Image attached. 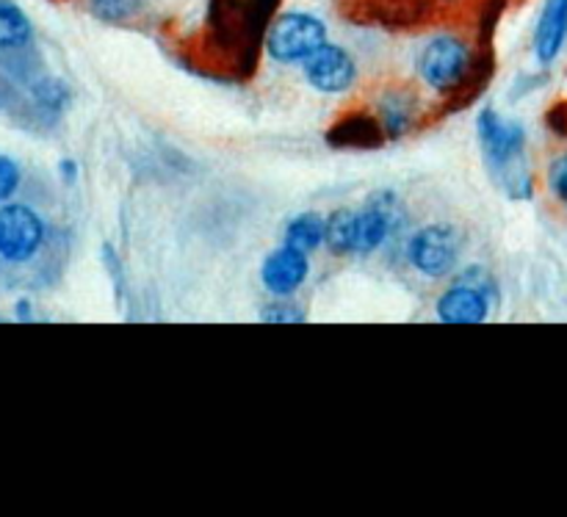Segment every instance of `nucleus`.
I'll use <instances>...</instances> for the list:
<instances>
[{
    "label": "nucleus",
    "instance_id": "19",
    "mask_svg": "<svg viewBox=\"0 0 567 517\" xmlns=\"http://www.w3.org/2000/svg\"><path fill=\"white\" fill-rule=\"evenodd\" d=\"M264 319L266 321H275V324H282V321H302L305 316L299 313V310H293L291 304L280 302V304H275V308L264 310Z\"/></svg>",
    "mask_w": 567,
    "mask_h": 517
},
{
    "label": "nucleus",
    "instance_id": "6",
    "mask_svg": "<svg viewBox=\"0 0 567 517\" xmlns=\"http://www.w3.org/2000/svg\"><path fill=\"white\" fill-rule=\"evenodd\" d=\"M305 81L321 94L349 92L358 81V61L343 44L327 42L302 64Z\"/></svg>",
    "mask_w": 567,
    "mask_h": 517
},
{
    "label": "nucleus",
    "instance_id": "7",
    "mask_svg": "<svg viewBox=\"0 0 567 517\" xmlns=\"http://www.w3.org/2000/svg\"><path fill=\"white\" fill-rule=\"evenodd\" d=\"M435 316L443 324H482L491 316V293L482 282L463 280L437 297Z\"/></svg>",
    "mask_w": 567,
    "mask_h": 517
},
{
    "label": "nucleus",
    "instance_id": "4",
    "mask_svg": "<svg viewBox=\"0 0 567 517\" xmlns=\"http://www.w3.org/2000/svg\"><path fill=\"white\" fill-rule=\"evenodd\" d=\"M460 252H463L460 232L449 225L421 227L408 244L410 266L430 280L452 275L460 263Z\"/></svg>",
    "mask_w": 567,
    "mask_h": 517
},
{
    "label": "nucleus",
    "instance_id": "16",
    "mask_svg": "<svg viewBox=\"0 0 567 517\" xmlns=\"http://www.w3.org/2000/svg\"><path fill=\"white\" fill-rule=\"evenodd\" d=\"M33 100H37L44 111L59 114V111H64L66 103H70V89H66V83L59 81V77H42V81L33 86Z\"/></svg>",
    "mask_w": 567,
    "mask_h": 517
},
{
    "label": "nucleus",
    "instance_id": "21",
    "mask_svg": "<svg viewBox=\"0 0 567 517\" xmlns=\"http://www.w3.org/2000/svg\"><path fill=\"white\" fill-rule=\"evenodd\" d=\"M17 319H22V321H28L33 316V310H31V302H28V299H20V302H17Z\"/></svg>",
    "mask_w": 567,
    "mask_h": 517
},
{
    "label": "nucleus",
    "instance_id": "20",
    "mask_svg": "<svg viewBox=\"0 0 567 517\" xmlns=\"http://www.w3.org/2000/svg\"><path fill=\"white\" fill-rule=\"evenodd\" d=\"M75 175H78L75 161H61V177H64V180H75Z\"/></svg>",
    "mask_w": 567,
    "mask_h": 517
},
{
    "label": "nucleus",
    "instance_id": "5",
    "mask_svg": "<svg viewBox=\"0 0 567 517\" xmlns=\"http://www.w3.org/2000/svg\"><path fill=\"white\" fill-rule=\"evenodd\" d=\"M48 227L42 216L20 203L0 205V260L3 263H28L42 249Z\"/></svg>",
    "mask_w": 567,
    "mask_h": 517
},
{
    "label": "nucleus",
    "instance_id": "17",
    "mask_svg": "<svg viewBox=\"0 0 567 517\" xmlns=\"http://www.w3.org/2000/svg\"><path fill=\"white\" fill-rule=\"evenodd\" d=\"M20 164L14 158H9V155H0V205L20 188Z\"/></svg>",
    "mask_w": 567,
    "mask_h": 517
},
{
    "label": "nucleus",
    "instance_id": "12",
    "mask_svg": "<svg viewBox=\"0 0 567 517\" xmlns=\"http://www.w3.org/2000/svg\"><path fill=\"white\" fill-rule=\"evenodd\" d=\"M286 244L302 252H313L321 244H327V219L316 214H302L297 219L288 221L286 227Z\"/></svg>",
    "mask_w": 567,
    "mask_h": 517
},
{
    "label": "nucleus",
    "instance_id": "9",
    "mask_svg": "<svg viewBox=\"0 0 567 517\" xmlns=\"http://www.w3.org/2000/svg\"><path fill=\"white\" fill-rule=\"evenodd\" d=\"M567 42V0H546L535 25V55L540 64H554Z\"/></svg>",
    "mask_w": 567,
    "mask_h": 517
},
{
    "label": "nucleus",
    "instance_id": "15",
    "mask_svg": "<svg viewBox=\"0 0 567 517\" xmlns=\"http://www.w3.org/2000/svg\"><path fill=\"white\" fill-rule=\"evenodd\" d=\"M327 247L336 255H354V210L341 208L327 219Z\"/></svg>",
    "mask_w": 567,
    "mask_h": 517
},
{
    "label": "nucleus",
    "instance_id": "1",
    "mask_svg": "<svg viewBox=\"0 0 567 517\" xmlns=\"http://www.w3.org/2000/svg\"><path fill=\"white\" fill-rule=\"evenodd\" d=\"M476 131H480L482 153H485L491 172L502 180V186L507 192H529L532 183L524 161V127L518 122L504 120L496 108H485L476 120Z\"/></svg>",
    "mask_w": 567,
    "mask_h": 517
},
{
    "label": "nucleus",
    "instance_id": "10",
    "mask_svg": "<svg viewBox=\"0 0 567 517\" xmlns=\"http://www.w3.org/2000/svg\"><path fill=\"white\" fill-rule=\"evenodd\" d=\"M393 227L391 210L380 203L354 210V255H371L388 241Z\"/></svg>",
    "mask_w": 567,
    "mask_h": 517
},
{
    "label": "nucleus",
    "instance_id": "2",
    "mask_svg": "<svg viewBox=\"0 0 567 517\" xmlns=\"http://www.w3.org/2000/svg\"><path fill=\"white\" fill-rule=\"evenodd\" d=\"M330 42V28L316 11L286 9L266 25L264 48L275 64L302 66Z\"/></svg>",
    "mask_w": 567,
    "mask_h": 517
},
{
    "label": "nucleus",
    "instance_id": "18",
    "mask_svg": "<svg viewBox=\"0 0 567 517\" xmlns=\"http://www.w3.org/2000/svg\"><path fill=\"white\" fill-rule=\"evenodd\" d=\"M548 188L557 197V203L567 208V153L554 158V164L548 166Z\"/></svg>",
    "mask_w": 567,
    "mask_h": 517
},
{
    "label": "nucleus",
    "instance_id": "13",
    "mask_svg": "<svg viewBox=\"0 0 567 517\" xmlns=\"http://www.w3.org/2000/svg\"><path fill=\"white\" fill-rule=\"evenodd\" d=\"M380 127H385L388 136H402L413 127V100L404 94H391L380 105Z\"/></svg>",
    "mask_w": 567,
    "mask_h": 517
},
{
    "label": "nucleus",
    "instance_id": "11",
    "mask_svg": "<svg viewBox=\"0 0 567 517\" xmlns=\"http://www.w3.org/2000/svg\"><path fill=\"white\" fill-rule=\"evenodd\" d=\"M33 39V25L14 0H0V50H22Z\"/></svg>",
    "mask_w": 567,
    "mask_h": 517
},
{
    "label": "nucleus",
    "instance_id": "8",
    "mask_svg": "<svg viewBox=\"0 0 567 517\" xmlns=\"http://www.w3.org/2000/svg\"><path fill=\"white\" fill-rule=\"evenodd\" d=\"M308 277H310L308 252L288 247V244H282V247H277L275 252L266 255L264 266H260V280H264V288L282 299L297 293L299 288L305 286Z\"/></svg>",
    "mask_w": 567,
    "mask_h": 517
},
{
    "label": "nucleus",
    "instance_id": "3",
    "mask_svg": "<svg viewBox=\"0 0 567 517\" xmlns=\"http://www.w3.org/2000/svg\"><path fill=\"white\" fill-rule=\"evenodd\" d=\"M471 70H474V48L468 39L452 31L426 39L415 59L421 83L437 94H449L463 86L471 77Z\"/></svg>",
    "mask_w": 567,
    "mask_h": 517
},
{
    "label": "nucleus",
    "instance_id": "14",
    "mask_svg": "<svg viewBox=\"0 0 567 517\" xmlns=\"http://www.w3.org/2000/svg\"><path fill=\"white\" fill-rule=\"evenodd\" d=\"M89 14L109 25H122V22L136 20L144 11L147 0H86Z\"/></svg>",
    "mask_w": 567,
    "mask_h": 517
}]
</instances>
